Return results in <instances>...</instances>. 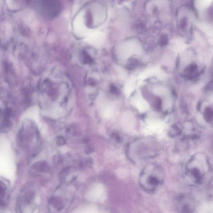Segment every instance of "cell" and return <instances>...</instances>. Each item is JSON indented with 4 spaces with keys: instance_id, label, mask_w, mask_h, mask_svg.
Segmentation results:
<instances>
[{
    "instance_id": "4",
    "label": "cell",
    "mask_w": 213,
    "mask_h": 213,
    "mask_svg": "<svg viewBox=\"0 0 213 213\" xmlns=\"http://www.w3.org/2000/svg\"><path fill=\"white\" fill-rule=\"evenodd\" d=\"M39 137L38 131L31 120H24L17 136V142L20 147L28 153L34 154V142Z\"/></svg>"
},
{
    "instance_id": "7",
    "label": "cell",
    "mask_w": 213,
    "mask_h": 213,
    "mask_svg": "<svg viewBox=\"0 0 213 213\" xmlns=\"http://www.w3.org/2000/svg\"><path fill=\"white\" fill-rule=\"evenodd\" d=\"M176 207L181 213H192L195 208V200L190 195H183L179 196L177 200Z\"/></svg>"
},
{
    "instance_id": "19",
    "label": "cell",
    "mask_w": 213,
    "mask_h": 213,
    "mask_svg": "<svg viewBox=\"0 0 213 213\" xmlns=\"http://www.w3.org/2000/svg\"><path fill=\"white\" fill-rule=\"evenodd\" d=\"M53 161L56 164H60L62 161V158L59 155H55L53 157Z\"/></svg>"
},
{
    "instance_id": "2",
    "label": "cell",
    "mask_w": 213,
    "mask_h": 213,
    "mask_svg": "<svg viewBox=\"0 0 213 213\" xmlns=\"http://www.w3.org/2000/svg\"><path fill=\"white\" fill-rule=\"evenodd\" d=\"M160 149V144L156 139L150 137H141L129 144L127 155L132 162L138 164L156 157Z\"/></svg>"
},
{
    "instance_id": "6",
    "label": "cell",
    "mask_w": 213,
    "mask_h": 213,
    "mask_svg": "<svg viewBox=\"0 0 213 213\" xmlns=\"http://www.w3.org/2000/svg\"><path fill=\"white\" fill-rule=\"evenodd\" d=\"M35 198V191L31 184L26 185L22 189L17 199V206L21 212L29 210V208L32 205Z\"/></svg>"
},
{
    "instance_id": "15",
    "label": "cell",
    "mask_w": 213,
    "mask_h": 213,
    "mask_svg": "<svg viewBox=\"0 0 213 213\" xmlns=\"http://www.w3.org/2000/svg\"><path fill=\"white\" fill-rule=\"evenodd\" d=\"M197 68V65H196V64H192V65H189L188 67L186 68L185 71L186 72H188V73H191L196 71Z\"/></svg>"
},
{
    "instance_id": "1",
    "label": "cell",
    "mask_w": 213,
    "mask_h": 213,
    "mask_svg": "<svg viewBox=\"0 0 213 213\" xmlns=\"http://www.w3.org/2000/svg\"><path fill=\"white\" fill-rule=\"evenodd\" d=\"M211 172V166L207 156L203 153H196L186 164L184 180L189 185H199L209 179Z\"/></svg>"
},
{
    "instance_id": "20",
    "label": "cell",
    "mask_w": 213,
    "mask_h": 213,
    "mask_svg": "<svg viewBox=\"0 0 213 213\" xmlns=\"http://www.w3.org/2000/svg\"><path fill=\"white\" fill-rule=\"evenodd\" d=\"M198 109H199V110L200 109V108H201V103H199V104L198 105Z\"/></svg>"
},
{
    "instance_id": "5",
    "label": "cell",
    "mask_w": 213,
    "mask_h": 213,
    "mask_svg": "<svg viewBox=\"0 0 213 213\" xmlns=\"http://www.w3.org/2000/svg\"><path fill=\"white\" fill-rule=\"evenodd\" d=\"M84 21L86 27L95 28L102 25L107 17V10L105 7L100 3L91 4L85 11Z\"/></svg>"
},
{
    "instance_id": "18",
    "label": "cell",
    "mask_w": 213,
    "mask_h": 213,
    "mask_svg": "<svg viewBox=\"0 0 213 213\" xmlns=\"http://www.w3.org/2000/svg\"><path fill=\"white\" fill-rule=\"evenodd\" d=\"M112 138L114 139L116 142L118 143H120L121 142L122 138L121 137L118 133H113L112 134Z\"/></svg>"
},
{
    "instance_id": "9",
    "label": "cell",
    "mask_w": 213,
    "mask_h": 213,
    "mask_svg": "<svg viewBox=\"0 0 213 213\" xmlns=\"http://www.w3.org/2000/svg\"><path fill=\"white\" fill-rule=\"evenodd\" d=\"M49 203L52 207L58 210H61L64 207V202L59 198H51L49 201Z\"/></svg>"
},
{
    "instance_id": "11",
    "label": "cell",
    "mask_w": 213,
    "mask_h": 213,
    "mask_svg": "<svg viewBox=\"0 0 213 213\" xmlns=\"http://www.w3.org/2000/svg\"><path fill=\"white\" fill-rule=\"evenodd\" d=\"M204 119L208 122H211L213 119V113L212 110L210 107H207L204 111Z\"/></svg>"
},
{
    "instance_id": "8",
    "label": "cell",
    "mask_w": 213,
    "mask_h": 213,
    "mask_svg": "<svg viewBox=\"0 0 213 213\" xmlns=\"http://www.w3.org/2000/svg\"><path fill=\"white\" fill-rule=\"evenodd\" d=\"M50 169V166L46 161H40L36 162L31 167V173L37 174V173L47 172Z\"/></svg>"
},
{
    "instance_id": "14",
    "label": "cell",
    "mask_w": 213,
    "mask_h": 213,
    "mask_svg": "<svg viewBox=\"0 0 213 213\" xmlns=\"http://www.w3.org/2000/svg\"><path fill=\"white\" fill-rule=\"evenodd\" d=\"M154 107L157 110H161L162 106V101L160 98H157L156 99L154 105Z\"/></svg>"
},
{
    "instance_id": "13",
    "label": "cell",
    "mask_w": 213,
    "mask_h": 213,
    "mask_svg": "<svg viewBox=\"0 0 213 213\" xmlns=\"http://www.w3.org/2000/svg\"><path fill=\"white\" fill-rule=\"evenodd\" d=\"M66 140L64 137L62 136H58L56 139V144L57 145L61 146L64 145L66 144Z\"/></svg>"
},
{
    "instance_id": "3",
    "label": "cell",
    "mask_w": 213,
    "mask_h": 213,
    "mask_svg": "<svg viewBox=\"0 0 213 213\" xmlns=\"http://www.w3.org/2000/svg\"><path fill=\"white\" fill-rule=\"evenodd\" d=\"M164 174L161 167L155 163L147 165L141 171L139 176L140 187L148 193L156 191L163 182Z\"/></svg>"
},
{
    "instance_id": "16",
    "label": "cell",
    "mask_w": 213,
    "mask_h": 213,
    "mask_svg": "<svg viewBox=\"0 0 213 213\" xmlns=\"http://www.w3.org/2000/svg\"><path fill=\"white\" fill-rule=\"evenodd\" d=\"M69 171V169L68 168H65L61 171L59 174V178L60 180H64L65 178V177L67 175Z\"/></svg>"
},
{
    "instance_id": "17",
    "label": "cell",
    "mask_w": 213,
    "mask_h": 213,
    "mask_svg": "<svg viewBox=\"0 0 213 213\" xmlns=\"http://www.w3.org/2000/svg\"><path fill=\"white\" fill-rule=\"evenodd\" d=\"M95 149L93 146L91 145H87L85 146V153L87 154H92L94 152Z\"/></svg>"
},
{
    "instance_id": "10",
    "label": "cell",
    "mask_w": 213,
    "mask_h": 213,
    "mask_svg": "<svg viewBox=\"0 0 213 213\" xmlns=\"http://www.w3.org/2000/svg\"><path fill=\"white\" fill-rule=\"evenodd\" d=\"M7 187L4 183L0 181V207L5 202L7 195Z\"/></svg>"
},
{
    "instance_id": "12",
    "label": "cell",
    "mask_w": 213,
    "mask_h": 213,
    "mask_svg": "<svg viewBox=\"0 0 213 213\" xmlns=\"http://www.w3.org/2000/svg\"><path fill=\"white\" fill-rule=\"evenodd\" d=\"M138 64V61L136 58L130 59L129 62V64L130 69H133L137 66Z\"/></svg>"
}]
</instances>
